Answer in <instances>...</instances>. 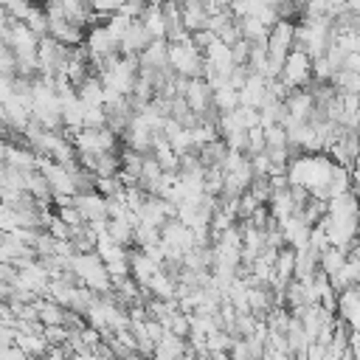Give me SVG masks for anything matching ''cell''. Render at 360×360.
Masks as SVG:
<instances>
[{"mask_svg": "<svg viewBox=\"0 0 360 360\" xmlns=\"http://www.w3.org/2000/svg\"><path fill=\"white\" fill-rule=\"evenodd\" d=\"M73 205L82 211L84 222H101V219H110V214H107V197L98 194V191L76 194V197H73Z\"/></svg>", "mask_w": 360, "mask_h": 360, "instance_id": "cell-8", "label": "cell"}, {"mask_svg": "<svg viewBox=\"0 0 360 360\" xmlns=\"http://www.w3.org/2000/svg\"><path fill=\"white\" fill-rule=\"evenodd\" d=\"M239 104H242V101H239V90H236V87L222 84V87L214 90V107H217L219 112H231V110H236Z\"/></svg>", "mask_w": 360, "mask_h": 360, "instance_id": "cell-24", "label": "cell"}, {"mask_svg": "<svg viewBox=\"0 0 360 360\" xmlns=\"http://www.w3.org/2000/svg\"><path fill=\"white\" fill-rule=\"evenodd\" d=\"M208 8L205 6H197V3H183V25L194 34V31H202L208 28Z\"/></svg>", "mask_w": 360, "mask_h": 360, "instance_id": "cell-17", "label": "cell"}, {"mask_svg": "<svg viewBox=\"0 0 360 360\" xmlns=\"http://www.w3.org/2000/svg\"><path fill=\"white\" fill-rule=\"evenodd\" d=\"M124 3H127V0H90V6H93L104 20H107L110 14H115V11H121Z\"/></svg>", "mask_w": 360, "mask_h": 360, "instance_id": "cell-41", "label": "cell"}, {"mask_svg": "<svg viewBox=\"0 0 360 360\" xmlns=\"http://www.w3.org/2000/svg\"><path fill=\"white\" fill-rule=\"evenodd\" d=\"M158 242H160V228L135 225V245L132 248H146V245H158Z\"/></svg>", "mask_w": 360, "mask_h": 360, "instance_id": "cell-33", "label": "cell"}, {"mask_svg": "<svg viewBox=\"0 0 360 360\" xmlns=\"http://www.w3.org/2000/svg\"><path fill=\"white\" fill-rule=\"evenodd\" d=\"M51 37L59 39L62 45L76 48V45H82L87 39V28H82L73 20H51Z\"/></svg>", "mask_w": 360, "mask_h": 360, "instance_id": "cell-9", "label": "cell"}, {"mask_svg": "<svg viewBox=\"0 0 360 360\" xmlns=\"http://www.w3.org/2000/svg\"><path fill=\"white\" fill-rule=\"evenodd\" d=\"M152 34H149V28L143 25V20H132V25L127 28V34L121 37V53H127V56H141L149 45H152Z\"/></svg>", "mask_w": 360, "mask_h": 360, "instance_id": "cell-6", "label": "cell"}, {"mask_svg": "<svg viewBox=\"0 0 360 360\" xmlns=\"http://www.w3.org/2000/svg\"><path fill=\"white\" fill-rule=\"evenodd\" d=\"M250 45H253V42H248V39H239V42L231 45V51H233V62H236V65H248V59H250Z\"/></svg>", "mask_w": 360, "mask_h": 360, "instance_id": "cell-43", "label": "cell"}, {"mask_svg": "<svg viewBox=\"0 0 360 360\" xmlns=\"http://www.w3.org/2000/svg\"><path fill=\"white\" fill-rule=\"evenodd\" d=\"M129 270H132V278H135L141 287H146V284L163 270V264L155 262L152 256H146L141 248H129Z\"/></svg>", "mask_w": 360, "mask_h": 360, "instance_id": "cell-7", "label": "cell"}, {"mask_svg": "<svg viewBox=\"0 0 360 360\" xmlns=\"http://www.w3.org/2000/svg\"><path fill=\"white\" fill-rule=\"evenodd\" d=\"M104 25H107V31L121 42V37L127 34V28L132 25V17H127L124 11H115V14H110V17L104 20Z\"/></svg>", "mask_w": 360, "mask_h": 360, "instance_id": "cell-31", "label": "cell"}, {"mask_svg": "<svg viewBox=\"0 0 360 360\" xmlns=\"http://www.w3.org/2000/svg\"><path fill=\"white\" fill-rule=\"evenodd\" d=\"M169 68H172L177 76L200 79V76L205 73V53L194 45V39L172 42V45H169Z\"/></svg>", "mask_w": 360, "mask_h": 360, "instance_id": "cell-3", "label": "cell"}, {"mask_svg": "<svg viewBox=\"0 0 360 360\" xmlns=\"http://www.w3.org/2000/svg\"><path fill=\"white\" fill-rule=\"evenodd\" d=\"M143 158H146L143 152H135V149L124 146V149H121V169L141 177V172H143Z\"/></svg>", "mask_w": 360, "mask_h": 360, "instance_id": "cell-30", "label": "cell"}, {"mask_svg": "<svg viewBox=\"0 0 360 360\" xmlns=\"http://www.w3.org/2000/svg\"><path fill=\"white\" fill-rule=\"evenodd\" d=\"M346 191H352V169L335 163V172H332V180H329V200L338 197V194H346Z\"/></svg>", "mask_w": 360, "mask_h": 360, "instance_id": "cell-25", "label": "cell"}, {"mask_svg": "<svg viewBox=\"0 0 360 360\" xmlns=\"http://www.w3.org/2000/svg\"><path fill=\"white\" fill-rule=\"evenodd\" d=\"M107 233H110L112 242H118V245H124V248H132V245H135V225L127 222V219H110Z\"/></svg>", "mask_w": 360, "mask_h": 360, "instance_id": "cell-22", "label": "cell"}, {"mask_svg": "<svg viewBox=\"0 0 360 360\" xmlns=\"http://www.w3.org/2000/svg\"><path fill=\"white\" fill-rule=\"evenodd\" d=\"M332 84H335L340 93H360V73L340 68V70L332 76Z\"/></svg>", "mask_w": 360, "mask_h": 360, "instance_id": "cell-27", "label": "cell"}, {"mask_svg": "<svg viewBox=\"0 0 360 360\" xmlns=\"http://www.w3.org/2000/svg\"><path fill=\"white\" fill-rule=\"evenodd\" d=\"M96 191L104 194V197H118V194H124V183H121L118 174H115V177H98Z\"/></svg>", "mask_w": 360, "mask_h": 360, "instance_id": "cell-37", "label": "cell"}, {"mask_svg": "<svg viewBox=\"0 0 360 360\" xmlns=\"http://www.w3.org/2000/svg\"><path fill=\"white\" fill-rule=\"evenodd\" d=\"M250 163H253L256 174H270V155H267V149L259 152V155H250Z\"/></svg>", "mask_w": 360, "mask_h": 360, "instance_id": "cell-44", "label": "cell"}, {"mask_svg": "<svg viewBox=\"0 0 360 360\" xmlns=\"http://www.w3.org/2000/svg\"><path fill=\"white\" fill-rule=\"evenodd\" d=\"M141 20H143V25L149 28V34H152L155 39H166L169 25H166V14H163V3H160V0H152V3L146 6V11L141 14Z\"/></svg>", "mask_w": 360, "mask_h": 360, "instance_id": "cell-12", "label": "cell"}, {"mask_svg": "<svg viewBox=\"0 0 360 360\" xmlns=\"http://www.w3.org/2000/svg\"><path fill=\"white\" fill-rule=\"evenodd\" d=\"M191 39H194V45H197L200 51H205V48L217 39V34H214V31H208V28H202V31H194V34H191Z\"/></svg>", "mask_w": 360, "mask_h": 360, "instance_id": "cell-45", "label": "cell"}, {"mask_svg": "<svg viewBox=\"0 0 360 360\" xmlns=\"http://www.w3.org/2000/svg\"><path fill=\"white\" fill-rule=\"evenodd\" d=\"M346 256H349V253H346L343 248H338V245H329L326 250H321V270H323V273L332 278V276H335V273L343 267Z\"/></svg>", "mask_w": 360, "mask_h": 360, "instance_id": "cell-23", "label": "cell"}, {"mask_svg": "<svg viewBox=\"0 0 360 360\" xmlns=\"http://www.w3.org/2000/svg\"><path fill=\"white\" fill-rule=\"evenodd\" d=\"M335 172V160L326 152H301L290 160V183L307 186L312 191V197L329 200V180Z\"/></svg>", "mask_w": 360, "mask_h": 360, "instance_id": "cell-1", "label": "cell"}, {"mask_svg": "<svg viewBox=\"0 0 360 360\" xmlns=\"http://www.w3.org/2000/svg\"><path fill=\"white\" fill-rule=\"evenodd\" d=\"M335 73H338V70H335V65L326 59V53L312 59V76H315V82H332Z\"/></svg>", "mask_w": 360, "mask_h": 360, "instance_id": "cell-34", "label": "cell"}, {"mask_svg": "<svg viewBox=\"0 0 360 360\" xmlns=\"http://www.w3.org/2000/svg\"><path fill=\"white\" fill-rule=\"evenodd\" d=\"M267 149V135H264V127H253L248 129V155H259Z\"/></svg>", "mask_w": 360, "mask_h": 360, "instance_id": "cell-36", "label": "cell"}, {"mask_svg": "<svg viewBox=\"0 0 360 360\" xmlns=\"http://www.w3.org/2000/svg\"><path fill=\"white\" fill-rule=\"evenodd\" d=\"M276 273H278L281 281H290L292 278V273H295V248L284 245L278 250V256H276Z\"/></svg>", "mask_w": 360, "mask_h": 360, "instance_id": "cell-26", "label": "cell"}, {"mask_svg": "<svg viewBox=\"0 0 360 360\" xmlns=\"http://www.w3.org/2000/svg\"><path fill=\"white\" fill-rule=\"evenodd\" d=\"M45 338H48L53 346H62V343H68V340L73 338V332H70L65 323H56V326H45Z\"/></svg>", "mask_w": 360, "mask_h": 360, "instance_id": "cell-39", "label": "cell"}, {"mask_svg": "<svg viewBox=\"0 0 360 360\" xmlns=\"http://www.w3.org/2000/svg\"><path fill=\"white\" fill-rule=\"evenodd\" d=\"M28 172L31 169H17L11 163H3V169H0V188H25L28 191Z\"/></svg>", "mask_w": 360, "mask_h": 360, "instance_id": "cell-19", "label": "cell"}, {"mask_svg": "<svg viewBox=\"0 0 360 360\" xmlns=\"http://www.w3.org/2000/svg\"><path fill=\"white\" fill-rule=\"evenodd\" d=\"M84 45L90 48V62L93 59H101V56H112V53H121V42L107 31V25H93L87 31V39Z\"/></svg>", "mask_w": 360, "mask_h": 360, "instance_id": "cell-5", "label": "cell"}, {"mask_svg": "<svg viewBox=\"0 0 360 360\" xmlns=\"http://www.w3.org/2000/svg\"><path fill=\"white\" fill-rule=\"evenodd\" d=\"M301 17H329V0H307Z\"/></svg>", "mask_w": 360, "mask_h": 360, "instance_id": "cell-42", "label": "cell"}, {"mask_svg": "<svg viewBox=\"0 0 360 360\" xmlns=\"http://www.w3.org/2000/svg\"><path fill=\"white\" fill-rule=\"evenodd\" d=\"M87 3H90V0H87Z\"/></svg>", "mask_w": 360, "mask_h": 360, "instance_id": "cell-48", "label": "cell"}, {"mask_svg": "<svg viewBox=\"0 0 360 360\" xmlns=\"http://www.w3.org/2000/svg\"><path fill=\"white\" fill-rule=\"evenodd\" d=\"M236 22H239L242 39H248V42H267L270 28H267V25H264L259 17H239Z\"/></svg>", "mask_w": 360, "mask_h": 360, "instance_id": "cell-18", "label": "cell"}, {"mask_svg": "<svg viewBox=\"0 0 360 360\" xmlns=\"http://www.w3.org/2000/svg\"><path fill=\"white\" fill-rule=\"evenodd\" d=\"M248 191H250V194H253V197H256L259 202H264V205H267L276 188H273V180H270V174H256Z\"/></svg>", "mask_w": 360, "mask_h": 360, "instance_id": "cell-28", "label": "cell"}, {"mask_svg": "<svg viewBox=\"0 0 360 360\" xmlns=\"http://www.w3.org/2000/svg\"><path fill=\"white\" fill-rule=\"evenodd\" d=\"M45 231H48L51 236H56V239H68V242H70V236H73V228H70V225H68L56 211H53V217H51V222H48V228H45Z\"/></svg>", "mask_w": 360, "mask_h": 360, "instance_id": "cell-38", "label": "cell"}, {"mask_svg": "<svg viewBox=\"0 0 360 360\" xmlns=\"http://www.w3.org/2000/svg\"><path fill=\"white\" fill-rule=\"evenodd\" d=\"M290 90H298V87H309L315 82L312 76V56L301 48H292L287 53V62H284V70L278 76Z\"/></svg>", "mask_w": 360, "mask_h": 360, "instance_id": "cell-4", "label": "cell"}, {"mask_svg": "<svg viewBox=\"0 0 360 360\" xmlns=\"http://www.w3.org/2000/svg\"><path fill=\"white\" fill-rule=\"evenodd\" d=\"M267 208H270V214H273L278 222L287 219V217H292V214H298V202H295L290 186H287V188H276L273 197H270V202H267Z\"/></svg>", "mask_w": 360, "mask_h": 360, "instance_id": "cell-14", "label": "cell"}, {"mask_svg": "<svg viewBox=\"0 0 360 360\" xmlns=\"http://www.w3.org/2000/svg\"><path fill=\"white\" fill-rule=\"evenodd\" d=\"M0 360H34L28 352H22L20 346H3V357Z\"/></svg>", "mask_w": 360, "mask_h": 360, "instance_id": "cell-46", "label": "cell"}, {"mask_svg": "<svg viewBox=\"0 0 360 360\" xmlns=\"http://www.w3.org/2000/svg\"><path fill=\"white\" fill-rule=\"evenodd\" d=\"M166 329H169V332H174L177 338H188V335H191V315H188V312H183V309H180V312H174V315L166 321Z\"/></svg>", "mask_w": 360, "mask_h": 360, "instance_id": "cell-32", "label": "cell"}, {"mask_svg": "<svg viewBox=\"0 0 360 360\" xmlns=\"http://www.w3.org/2000/svg\"><path fill=\"white\" fill-rule=\"evenodd\" d=\"M76 90H79V98L87 107H104V82H101L98 73H90Z\"/></svg>", "mask_w": 360, "mask_h": 360, "instance_id": "cell-15", "label": "cell"}, {"mask_svg": "<svg viewBox=\"0 0 360 360\" xmlns=\"http://www.w3.org/2000/svg\"><path fill=\"white\" fill-rule=\"evenodd\" d=\"M352 191L360 197V163H354V169H352Z\"/></svg>", "mask_w": 360, "mask_h": 360, "instance_id": "cell-47", "label": "cell"}, {"mask_svg": "<svg viewBox=\"0 0 360 360\" xmlns=\"http://www.w3.org/2000/svg\"><path fill=\"white\" fill-rule=\"evenodd\" d=\"M318 270H321V250L312 248V245L298 248L295 250V273H292V278H312Z\"/></svg>", "mask_w": 360, "mask_h": 360, "instance_id": "cell-11", "label": "cell"}, {"mask_svg": "<svg viewBox=\"0 0 360 360\" xmlns=\"http://www.w3.org/2000/svg\"><path fill=\"white\" fill-rule=\"evenodd\" d=\"M73 273L79 276V284H87L98 292L112 290V276L104 264V259L98 256V250L90 253H73Z\"/></svg>", "mask_w": 360, "mask_h": 360, "instance_id": "cell-2", "label": "cell"}, {"mask_svg": "<svg viewBox=\"0 0 360 360\" xmlns=\"http://www.w3.org/2000/svg\"><path fill=\"white\" fill-rule=\"evenodd\" d=\"M259 205H264V202H259L250 191H245V194L236 200V217H239V222H242V219H250V217H253V211H256Z\"/></svg>", "mask_w": 360, "mask_h": 360, "instance_id": "cell-35", "label": "cell"}, {"mask_svg": "<svg viewBox=\"0 0 360 360\" xmlns=\"http://www.w3.org/2000/svg\"><path fill=\"white\" fill-rule=\"evenodd\" d=\"M169 39H152V45L138 56L141 68H155V70H166L169 68Z\"/></svg>", "mask_w": 360, "mask_h": 360, "instance_id": "cell-13", "label": "cell"}, {"mask_svg": "<svg viewBox=\"0 0 360 360\" xmlns=\"http://www.w3.org/2000/svg\"><path fill=\"white\" fill-rule=\"evenodd\" d=\"M146 290H149V295H155V298H177V281H174L166 270H160V273L146 284Z\"/></svg>", "mask_w": 360, "mask_h": 360, "instance_id": "cell-21", "label": "cell"}, {"mask_svg": "<svg viewBox=\"0 0 360 360\" xmlns=\"http://www.w3.org/2000/svg\"><path fill=\"white\" fill-rule=\"evenodd\" d=\"M56 214L70 225V228H79V225H84V217H82V211L76 208V205H59L56 208Z\"/></svg>", "mask_w": 360, "mask_h": 360, "instance_id": "cell-40", "label": "cell"}, {"mask_svg": "<svg viewBox=\"0 0 360 360\" xmlns=\"http://www.w3.org/2000/svg\"><path fill=\"white\" fill-rule=\"evenodd\" d=\"M326 214H329V200H321V197H309V200L304 202V208H298V217H301L307 225H318Z\"/></svg>", "mask_w": 360, "mask_h": 360, "instance_id": "cell-20", "label": "cell"}, {"mask_svg": "<svg viewBox=\"0 0 360 360\" xmlns=\"http://www.w3.org/2000/svg\"><path fill=\"white\" fill-rule=\"evenodd\" d=\"M233 343H236V338L228 329H219L217 326L214 332H208V352H231Z\"/></svg>", "mask_w": 360, "mask_h": 360, "instance_id": "cell-29", "label": "cell"}, {"mask_svg": "<svg viewBox=\"0 0 360 360\" xmlns=\"http://www.w3.org/2000/svg\"><path fill=\"white\" fill-rule=\"evenodd\" d=\"M281 225V231H284V239H287V245L290 248H307L309 245V233H312V225H307L298 214H292V217H287V219H281L278 222Z\"/></svg>", "mask_w": 360, "mask_h": 360, "instance_id": "cell-10", "label": "cell"}, {"mask_svg": "<svg viewBox=\"0 0 360 360\" xmlns=\"http://www.w3.org/2000/svg\"><path fill=\"white\" fill-rule=\"evenodd\" d=\"M17 346L22 352H28L31 357H45L51 349V340L45 335H31V332H20L17 329Z\"/></svg>", "mask_w": 360, "mask_h": 360, "instance_id": "cell-16", "label": "cell"}]
</instances>
